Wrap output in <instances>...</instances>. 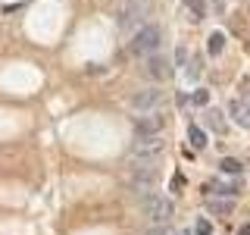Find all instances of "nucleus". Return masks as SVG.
<instances>
[{
  "instance_id": "obj_1",
  "label": "nucleus",
  "mask_w": 250,
  "mask_h": 235,
  "mask_svg": "<svg viewBox=\"0 0 250 235\" xmlns=\"http://www.w3.org/2000/svg\"><path fill=\"white\" fill-rule=\"evenodd\" d=\"M163 138L160 135H138L135 141H131V147H128V157L135 163H141V166H150V163L156 160V157L163 154Z\"/></svg>"
},
{
  "instance_id": "obj_2",
  "label": "nucleus",
  "mask_w": 250,
  "mask_h": 235,
  "mask_svg": "<svg viewBox=\"0 0 250 235\" xmlns=\"http://www.w3.org/2000/svg\"><path fill=\"white\" fill-rule=\"evenodd\" d=\"M160 41H163V31L160 25H141L128 41V50L135 57H150V53L160 50Z\"/></svg>"
},
{
  "instance_id": "obj_3",
  "label": "nucleus",
  "mask_w": 250,
  "mask_h": 235,
  "mask_svg": "<svg viewBox=\"0 0 250 235\" xmlns=\"http://www.w3.org/2000/svg\"><path fill=\"white\" fill-rule=\"evenodd\" d=\"M144 216L150 223H169L175 216V201L166 194H147L144 198Z\"/></svg>"
},
{
  "instance_id": "obj_4",
  "label": "nucleus",
  "mask_w": 250,
  "mask_h": 235,
  "mask_svg": "<svg viewBox=\"0 0 250 235\" xmlns=\"http://www.w3.org/2000/svg\"><path fill=\"white\" fill-rule=\"evenodd\" d=\"M125 185H128V191L131 194H147L153 188V169L150 166H131V172H128V179H125Z\"/></svg>"
},
{
  "instance_id": "obj_5",
  "label": "nucleus",
  "mask_w": 250,
  "mask_h": 235,
  "mask_svg": "<svg viewBox=\"0 0 250 235\" xmlns=\"http://www.w3.org/2000/svg\"><path fill=\"white\" fill-rule=\"evenodd\" d=\"M131 107L138 113H153V110L163 107V91L160 88H141V91L131 94Z\"/></svg>"
},
{
  "instance_id": "obj_6",
  "label": "nucleus",
  "mask_w": 250,
  "mask_h": 235,
  "mask_svg": "<svg viewBox=\"0 0 250 235\" xmlns=\"http://www.w3.org/2000/svg\"><path fill=\"white\" fill-rule=\"evenodd\" d=\"M144 72L150 75L153 82H163V78L172 75V69H169V60L156 50V53H150V57H144Z\"/></svg>"
},
{
  "instance_id": "obj_7",
  "label": "nucleus",
  "mask_w": 250,
  "mask_h": 235,
  "mask_svg": "<svg viewBox=\"0 0 250 235\" xmlns=\"http://www.w3.org/2000/svg\"><path fill=\"white\" fill-rule=\"evenodd\" d=\"M166 119L160 116V110H153V113H144L135 119V135H160Z\"/></svg>"
},
{
  "instance_id": "obj_8",
  "label": "nucleus",
  "mask_w": 250,
  "mask_h": 235,
  "mask_svg": "<svg viewBox=\"0 0 250 235\" xmlns=\"http://www.w3.org/2000/svg\"><path fill=\"white\" fill-rule=\"evenodd\" d=\"M231 210H234V201L231 198H209L207 201V213H213V216H231Z\"/></svg>"
},
{
  "instance_id": "obj_9",
  "label": "nucleus",
  "mask_w": 250,
  "mask_h": 235,
  "mask_svg": "<svg viewBox=\"0 0 250 235\" xmlns=\"http://www.w3.org/2000/svg\"><path fill=\"white\" fill-rule=\"evenodd\" d=\"M209 188H213L216 194H222V198H234V194L241 191L238 182H209Z\"/></svg>"
},
{
  "instance_id": "obj_10",
  "label": "nucleus",
  "mask_w": 250,
  "mask_h": 235,
  "mask_svg": "<svg viewBox=\"0 0 250 235\" xmlns=\"http://www.w3.org/2000/svg\"><path fill=\"white\" fill-rule=\"evenodd\" d=\"M229 110H231V116L238 119V125H250V110L241 104V100H231L229 104Z\"/></svg>"
},
{
  "instance_id": "obj_11",
  "label": "nucleus",
  "mask_w": 250,
  "mask_h": 235,
  "mask_svg": "<svg viewBox=\"0 0 250 235\" xmlns=\"http://www.w3.org/2000/svg\"><path fill=\"white\" fill-rule=\"evenodd\" d=\"M222 47H225V35H222V31H213V35H209L207 50L213 53V57H219V53H222Z\"/></svg>"
},
{
  "instance_id": "obj_12",
  "label": "nucleus",
  "mask_w": 250,
  "mask_h": 235,
  "mask_svg": "<svg viewBox=\"0 0 250 235\" xmlns=\"http://www.w3.org/2000/svg\"><path fill=\"white\" fill-rule=\"evenodd\" d=\"M138 22H141V10H125V13L119 16V25H122L125 31H128L131 25H138Z\"/></svg>"
},
{
  "instance_id": "obj_13",
  "label": "nucleus",
  "mask_w": 250,
  "mask_h": 235,
  "mask_svg": "<svg viewBox=\"0 0 250 235\" xmlns=\"http://www.w3.org/2000/svg\"><path fill=\"white\" fill-rule=\"evenodd\" d=\"M188 138H191L194 147H207V132H203L200 125H191V129H188Z\"/></svg>"
},
{
  "instance_id": "obj_14",
  "label": "nucleus",
  "mask_w": 250,
  "mask_h": 235,
  "mask_svg": "<svg viewBox=\"0 0 250 235\" xmlns=\"http://www.w3.org/2000/svg\"><path fill=\"white\" fill-rule=\"evenodd\" d=\"M219 169H222L225 176H241V169H244V166H241V163L234 160V157H225V160L219 163Z\"/></svg>"
},
{
  "instance_id": "obj_15",
  "label": "nucleus",
  "mask_w": 250,
  "mask_h": 235,
  "mask_svg": "<svg viewBox=\"0 0 250 235\" xmlns=\"http://www.w3.org/2000/svg\"><path fill=\"white\" fill-rule=\"evenodd\" d=\"M194 235H213V223H209L207 216H200L197 223H194Z\"/></svg>"
},
{
  "instance_id": "obj_16",
  "label": "nucleus",
  "mask_w": 250,
  "mask_h": 235,
  "mask_svg": "<svg viewBox=\"0 0 250 235\" xmlns=\"http://www.w3.org/2000/svg\"><path fill=\"white\" fill-rule=\"evenodd\" d=\"M144 235H175V232H172L169 223H150V229H147Z\"/></svg>"
},
{
  "instance_id": "obj_17",
  "label": "nucleus",
  "mask_w": 250,
  "mask_h": 235,
  "mask_svg": "<svg viewBox=\"0 0 250 235\" xmlns=\"http://www.w3.org/2000/svg\"><path fill=\"white\" fill-rule=\"evenodd\" d=\"M191 100H194L197 107H207V104H209V91H207V88H197V91H194V97H191Z\"/></svg>"
},
{
  "instance_id": "obj_18",
  "label": "nucleus",
  "mask_w": 250,
  "mask_h": 235,
  "mask_svg": "<svg viewBox=\"0 0 250 235\" xmlns=\"http://www.w3.org/2000/svg\"><path fill=\"white\" fill-rule=\"evenodd\" d=\"M209 125H213L216 132H222V129H225V119H222V113H216V110H209Z\"/></svg>"
},
{
  "instance_id": "obj_19",
  "label": "nucleus",
  "mask_w": 250,
  "mask_h": 235,
  "mask_svg": "<svg viewBox=\"0 0 250 235\" xmlns=\"http://www.w3.org/2000/svg\"><path fill=\"white\" fill-rule=\"evenodd\" d=\"M238 235H250V223H247V226H241V232H238Z\"/></svg>"
},
{
  "instance_id": "obj_20",
  "label": "nucleus",
  "mask_w": 250,
  "mask_h": 235,
  "mask_svg": "<svg viewBox=\"0 0 250 235\" xmlns=\"http://www.w3.org/2000/svg\"><path fill=\"white\" fill-rule=\"evenodd\" d=\"M182 235H191V232H182Z\"/></svg>"
},
{
  "instance_id": "obj_21",
  "label": "nucleus",
  "mask_w": 250,
  "mask_h": 235,
  "mask_svg": "<svg viewBox=\"0 0 250 235\" xmlns=\"http://www.w3.org/2000/svg\"><path fill=\"white\" fill-rule=\"evenodd\" d=\"M247 6H250V0H247Z\"/></svg>"
}]
</instances>
